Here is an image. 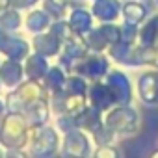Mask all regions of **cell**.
Segmentation results:
<instances>
[{
    "instance_id": "ac0fdd59",
    "label": "cell",
    "mask_w": 158,
    "mask_h": 158,
    "mask_svg": "<svg viewBox=\"0 0 158 158\" xmlns=\"http://www.w3.org/2000/svg\"><path fill=\"white\" fill-rule=\"evenodd\" d=\"M67 23H69V26L73 28L74 34L84 35L86 32L91 30V26H93V17H91V13L86 11L84 8H74V10L71 11V17H69Z\"/></svg>"
},
{
    "instance_id": "6da1fadb",
    "label": "cell",
    "mask_w": 158,
    "mask_h": 158,
    "mask_svg": "<svg viewBox=\"0 0 158 158\" xmlns=\"http://www.w3.org/2000/svg\"><path fill=\"white\" fill-rule=\"evenodd\" d=\"M102 121L117 138L136 136L141 128L139 112L132 104H114L102 112Z\"/></svg>"
},
{
    "instance_id": "7a4b0ae2",
    "label": "cell",
    "mask_w": 158,
    "mask_h": 158,
    "mask_svg": "<svg viewBox=\"0 0 158 158\" xmlns=\"http://www.w3.org/2000/svg\"><path fill=\"white\" fill-rule=\"evenodd\" d=\"M61 145V132L52 125L32 127L28 134L26 151L34 158H54L60 152Z\"/></svg>"
},
{
    "instance_id": "5bb4252c",
    "label": "cell",
    "mask_w": 158,
    "mask_h": 158,
    "mask_svg": "<svg viewBox=\"0 0 158 158\" xmlns=\"http://www.w3.org/2000/svg\"><path fill=\"white\" fill-rule=\"evenodd\" d=\"M74 123H76V128H82L86 130L88 134H91L93 130H97L104 121H102V112L93 108L91 104H88L80 114L74 115Z\"/></svg>"
},
{
    "instance_id": "f1b7e54d",
    "label": "cell",
    "mask_w": 158,
    "mask_h": 158,
    "mask_svg": "<svg viewBox=\"0 0 158 158\" xmlns=\"http://www.w3.org/2000/svg\"><path fill=\"white\" fill-rule=\"evenodd\" d=\"M45 6L47 13H52L56 19H60L65 13V8L69 6V0H45Z\"/></svg>"
},
{
    "instance_id": "836d02e7",
    "label": "cell",
    "mask_w": 158,
    "mask_h": 158,
    "mask_svg": "<svg viewBox=\"0 0 158 158\" xmlns=\"http://www.w3.org/2000/svg\"><path fill=\"white\" fill-rule=\"evenodd\" d=\"M4 156H6V147L0 143V158H4Z\"/></svg>"
},
{
    "instance_id": "44dd1931",
    "label": "cell",
    "mask_w": 158,
    "mask_h": 158,
    "mask_svg": "<svg viewBox=\"0 0 158 158\" xmlns=\"http://www.w3.org/2000/svg\"><path fill=\"white\" fill-rule=\"evenodd\" d=\"M48 26H50V17L45 10H34L26 17V28L34 34H41V32L48 30Z\"/></svg>"
},
{
    "instance_id": "ba28073f",
    "label": "cell",
    "mask_w": 158,
    "mask_h": 158,
    "mask_svg": "<svg viewBox=\"0 0 158 158\" xmlns=\"http://www.w3.org/2000/svg\"><path fill=\"white\" fill-rule=\"evenodd\" d=\"M136 91H138V97L141 102H145L149 106L158 104V69L145 71L138 76Z\"/></svg>"
},
{
    "instance_id": "7402d4cb",
    "label": "cell",
    "mask_w": 158,
    "mask_h": 158,
    "mask_svg": "<svg viewBox=\"0 0 158 158\" xmlns=\"http://www.w3.org/2000/svg\"><path fill=\"white\" fill-rule=\"evenodd\" d=\"M121 13L125 17V23H132V24H141L145 21L147 10L143 4L139 2H127L125 6H121Z\"/></svg>"
},
{
    "instance_id": "4dcf8cb0",
    "label": "cell",
    "mask_w": 158,
    "mask_h": 158,
    "mask_svg": "<svg viewBox=\"0 0 158 158\" xmlns=\"http://www.w3.org/2000/svg\"><path fill=\"white\" fill-rule=\"evenodd\" d=\"M121 41L123 43H136L138 41V24L125 23L121 26Z\"/></svg>"
},
{
    "instance_id": "d6a6232c",
    "label": "cell",
    "mask_w": 158,
    "mask_h": 158,
    "mask_svg": "<svg viewBox=\"0 0 158 158\" xmlns=\"http://www.w3.org/2000/svg\"><path fill=\"white\" fill-rule=\"evenodd\" d=\"M4 158H30V152H26L24 149H6Z\"/></svg>"
},
{
    "instance_id": "30bf717a",
    "label": "cell",
    "mask_w": 158,
    "mask_h": 158,
    "mask_svg": "<svg viewBox=\"0 0 158 158\" xmlns=\"http://www.w3.org/2000/svg\"><path fill=\"white\" fill-rule=\"evenodd\" d=\"M127 65L158 69V47L132 45V50H130V56H128V60H127Z\"/></svg>"
},
{
    "instance_id": "4fadbf2b",
    "label": "cell",
    "mask_w": 158,
    "mask_h": 158,
    "mask_svg": "<svg viewBox=\"0 0 158 158\" xmlns=\"http://www.w3.org/2000/svg\"><path fill=\"white\" fill-rule=\"evenodd\" d=\"M24 78V67L17 60H8L0 65V82L8 86L10 89H15Z\"/></svg>"
},
{
    "instance_id": "277c9868",
    "label": "cell",
    "mask_w": 158,
    "mask_h": 158,
    "mask_svg": "<svg viewBox=\"0 0 158 158\" xmlns=\"http://www.w3.org/2000/svg\"><path fill=\"white\" fill-rule=\"evenodd\" d=\"M50 97V91L47 89L45 82L41 80H28L21 82L11 93H8L6 97V108L10 112H24L26 106H30L32 102L39 101V99H47Z\"/></svg>"
},
{
    "instance_id": "d6986e66",
    "label": "cell",
    "mask_w": 158,
    "mask_h": 158,
    "mask_svg": "<svg viewBox=\"0 0 158 158\" xmlns=\"http://www.w3.org/2000/svg\"><path fill=\"white\" fill-rule=\"evenodd\" d=\"M138 45L141 47H158V15L151 17L143 26L138 28Z\"/></svg>"
},
{
    "instance_id": "52a82bcc",
    "label": "cell",
    "mask_w": 158,
    "mask_h": 158,
    "mask_svg": "<svg viewBox=\"0 0 158 158\" xmlns=\"http://www.w3.org/2000/svg\"><path fill=\"white\" fill-rule=\"evenodd\" d=\"M104 78H106L104 82L108 84V88L112 89V93L115 97V104H130L132 102V86H130L128 76L123 71H119V69L108 71V74Z\"/></svg>"
},
{
    "instance_id": "f546056e",
    "label": "cell",
    "mask_w": 158,
    "mask_h": 158,
    "mask_svg": "<svg viewBox=\"0 0 158 158\" xmlns=\"http://www.w3.org/2000/svg\"><path fill=\"white\" fill-rule=\"evenodd\" d=\"M0 23H2V26H6L10 30H15L21 26V17L15 10H8V11H4V15H0Z\"/></svg>"
},
{
    "instance_id": "2e32d148",
    "label": "cell",
    "mask_w": 158,
    "mask_h": 158,
    "mask_svg": "<svg viewBox=\"0 0 158 158\" xmlns=\"http://www.w3.org/2000/svg\"><path fill=\"white\" fill-rule=\"evenodd\" d=\"M48 67L50 65H48L47 58L39 52H34V54H28V58L24 61V74L30 80H43Z\"/></svg>"
},
{
    "instance_id": "1f68e13d",
    "label": "cell",
    "mask_w": 158,
    "mask_h": 158,
    "mask_svg": "<svg viewBox=\"0 0 158 158\" xmlns=\"http://www.w3.org/2000/svg\"><path fill=\"white\" fill-rule=\"evenodd\" d=\"M39 0H8V4L15 10H21V8H30V6H35Z\"/></svg>"
},
{
    "instance_id": "9a60e30c",
    "label": "cell",
    "mask_w": 158,
    "mask_h": 158,
    "mask_svg": "<svg viewBox=\"0 0 158 158\" xmlns=\"http://www.w3.org/2000/svg\"><path fill=\"white\" fill-rule=\"evenodd\" d=\"M0 48L10 56V60H17V61L28 58L30 54V45L21 37H11V35H4V39L0 41Z\"/></svg>"
},
{
    "instance_id": "7c38bea8",
    "label": "cell",
    "mask_w": 158,
    "mask_h": 158,
    "mask_svg": "<svg viewBox=\"0 0 158 158\" xmlns=\"http://www.w3.org/2000/svg\"><path fill=\"white\" fill-rule=\"evenodd\" d=\"M32 47H34L35 52L43 54L45 58H50V56H60L63 43L52 32H41V34H35V37L32 41Z\"/></svg>"
},
{
    "instance_id": "e0dca14e",
    "label": "cell",
    "mask_w": 158,
    "mask_h": 158,
    "mask_svg": "<svg viewBox=\"0 0 158 158\" xmlns=\"http://www.w3.org/2000/svg\"><path fill=\"white\" fill-rule=\"evenodd\" d=\"M91 13L102 23H112L119 17L121 4H119V0H95Z\"/></svg>"
},
{
    "instance_id": "484cf974",
    "label": "cell",
    "mask_w": 158,
    "mask_h": 158,
    "mask_svg": "<svg viewBox=\"0 0 158 158\" xmlns=\"http://www.w3.org/2000/svg\"><path fill=\"white\" fill-rule=\"evenodd\" d=\"M89 136H91V139H93V143H95V145L115 143V139H117V136H115V134H114V132H112V130H110L106 125H104V123H102V125H101L97 130H93Z\"/></svg>"
},
{
    "instance_id": "8fae6325",
    "label": "cell",
    "mask_w": 158,
    "mask_h": 158,
    "mask_svg": "<svg viewBox=\"0 0 158 158\" xmlns=\"http://www.w3.org/2000/svg\"><path fill=\"white\" fill-rule=\"evenodd\" d=\"M23 115L26 117L30 128L32 127H41V125H47L50 121V115H52V108H50V101L48 97L47 99H39L35 102H32L30 106L24 108Z\"/></svg>"
},
{
    "instance_id": "d590c367",
    "label": "cell",
    "mask_w": 158,
    "mask_h": 158,
    "mask_svg": "<svg viewBox=\"0 0 158 158\" xmlns=\"http://www.w3.org/2000/svg\"><path fill=\"white\" fill-rule=\"evenodd\" d=\"M4 108H6V102H2V101H0V114L4 112Z\"/></svg>"
},
{
    "instance_id": "3957f363",
    "label": "cell",
    "mask_w": 158,
    "mask_h": 158,
    "mask_svg": "<svg viewBox=\"0 0 158 158\" xmlns=\"http://www.w3.org/2000/svg\"><path fill=\"white\" fill-rule=\"evenodd\" d=\"M30 125L21 112H8L0 123V143L6 149H26Z\"/></svg>"
},
{
    "instance_id": "ffe728a7",
    "label": "cell",
    "mask_w": 158,
    "mask_h": 158,
    "mask_svg": "<svg viewBox=\"0 0 158 158\" xmlns=\"http://www.w3.org/2000/svg\"><path fill=\"white\" fill-rule=\"evenodd\" d=\"M43 82L47 86V89L50 93H58V91H63L65 88V82H67V71L61 67V65H54V67H48Z\"/></svg>"
},
{
    "instance_id": "e575fe53",
    "label": "cell",
    "mask_w": 158,
    "mask_h": 158,
    "mask_svg": "<svg viewBox=\"0 0 158 158\" xmlns=\"http://www.w3.org/2000/svg\"><path fill=\"white\" fill-rule=\"evenodd\" d=\"M149 158H158V149H156V151H152V152L149 154Z\"/></svg>"
},
{
    "instance_id": "8992f818",
    "label": "cell",
    "mask_w": 158,
    "mask_h": 158,
    "mask_svg": "<svg viewBox=\"0 0 158 158\" xmlns=\"http://www.w3.org/2000/svg\"><path fill=\"white\" fill-rule=\"evenodd\" d=\"M110 71V63L108 60L101 54V52H91L88 54L86 58H82L80 61H76L73 65V71L74 74H80L84 76L86 80H102V78L108 74Z\"/></svg>"
},
{
    "instance_id": "5b68a950",
    "label": "cell",
    "mask_w": 158,
    "mask_h": 158,
    "mask_svg": "<svg viewBox=\"0 0 158 158\" xmlns=\"http://www.w3.org/2000/svg\"><path fill=\"white\" fill-rule=\"evenodd\" d=\"M93 139L82 128H71L61 134L60 154L61 158H91L93 154Z\"/></svg>"
},
{
    "instance_id": "603a6c76",
    "label": "cell",
    "mask_w": 158,
    "mask_h": 158,
    "mask_svg": "<svg viewBox=\"0 0 158 158\" xmlns=\"http://www.w3.org/2000/svg\"><path fill=\"white\" fill-rule=\"evenodd\" d=\"M82 39H84V43H86V47H88L89 52H102V50H106L110 47L99 28H95V30L91 28L89 32H86L82 35Z\"/></svg>"
},
{
    "instance_id": "4316f807",
    "label": "cell",
    "mask_w": 158,
    "mask_h": 158,
    "mask_svg": "<svg viewBox=\"0 0 158 158\" xmlns=\"http://www.w3.org/2000/svg\"><path fill=\"white\" fill-rule=\"evenodd\" d=\"M91 158H123L121 149L115 143H106V145H95Z\"/></svg>"
},
{
    "instance_id": "8d00e7d4",
    "label": "cell",
    "mask_w": 158,
    "mask_h": 158,
    "mask_svg": "<svg viewBox=\"0 0 158 158\" xmlns=\"http://www.w3.org/2000/svg\"><path fill=\"white\" fill-rule=\"evenodd\" d=\"M0 84H2V82H0Z\"/></svg>"
},
{
    "instance_id": "cb8c5ba5",
    "label": "cell",
    "mask_w": 158,
    "mask_h": 158,
    "mask_svg": "<svg viewBox=\"0 0 158 158\" xmlns=\"http://www.w3.org/2000/svg\"><path fill=\"white\" fill-rule=\"evenodd\" d=\"M88 80L80 74H67V82H65V88L63 91L67 93H73V95H88Z\"/></svg>"
},
{
    "instance_id": "d4e9b609",
    "label": "cell",
    "mask_w": 158,
    "mask_h": 158,
    "mask_svg": "<svg viewBox=\"0 0 158 158\" xmlns=\"http://www.w3.org/2000/svg\"><path fill=\"white\" fill-rule=\"evenodd\" d=\"M48 30L61 41V43H65V41H69V39H73L74 35H78V34H74L73 32V28L69 26V23L67 21H56V23H50V26H48Z\"/></svg>"
},
{
    "instance_id": "83f0119b",
    "label": "cell",
    "mask_w": 158,
    "mask_h": 158,
    "mask_svg": "<svg viewBox=\"0 0 158 158\" xmlns=\"http://www.w3.org/2000/svg\"><path fill=\"white\" fill-rule=\"evenodd\" d=\"M99 30L104 35V39L108 41V45H114V43L121 41V26H117L114 23H102L99 26Z\"/></svg>"
},
{
    "instance_id": "9c48e42d",
    "label": "cell",
    "mask_w": 158,
    "mask_h": 158,
    "mask_svg": "<svg viewBox=\"0 0 158 158\" xmlns=\"http://www.w3.org/2000/svg\"><path fill=\"white\" fill-rule=\"evenodd\" d=\"M88 104H91L93 108H97L101 112H106L108 108H112L115 104V97L106 82L95 80L88 88Z\"/></svg>"
}]
</instances>
